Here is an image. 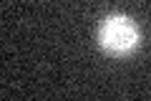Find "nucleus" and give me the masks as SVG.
<instances>
[{"label": "nucleus", "instance_id": "nucleus-1", "mask_svg": "<svg viewBox=\"0 0 151 101\" xmlns=\"http://www.w3.org/2000/svg\"><path fill=\"white\" fill-rule=\"evenodd\" d=\"M96 38H98L101 51L106 56H111V58H129L131 53H136V48L141 43L139 25L129 15H121V13L103 18Z\"/></svg>", "mask_w": 151, "mask_h": 101}]
</instances>
